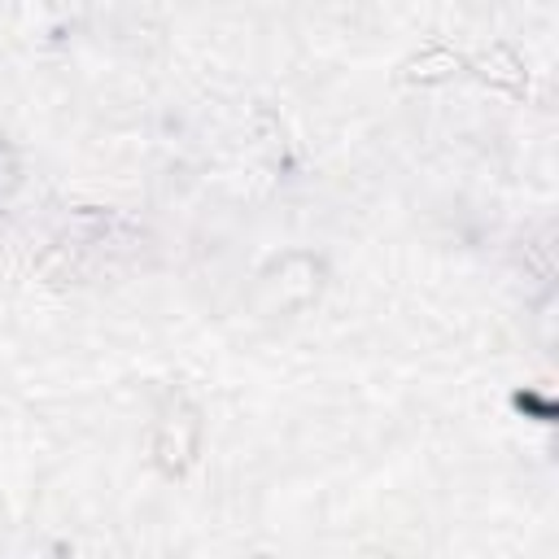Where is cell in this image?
I'll return each mask as SVG.
<instances>
[{
  "label": "cell",
  "mask_w": 559,
  "mask_h": 559,
  "mask_svg": "<svg viewBox=\"0 0 559 559\" xmlns=\"http://www.w3.org/2000/svg\"><path fill=\"white\" fill-rule=\"evenodd\" d=\"M197 450H201V411L188 402V393L170 389L153 419V463L162 476L179 480L197 463Z\"/></svg>",
  "instance_id": "6da1fadb"
},
{
  "label": "cell",
  "mask_w": 559,
  "mask_h": 559,
  "mask_svg": "<svg viewBox=\"0 0 559 559\" xmlns=\"http://www.w3.org/2000/svg\"><path fill=\"white\" fill-rule=\"evenodd\" d=\"M323 288V262L314 253H284L262 275V293L271 297V310H297L314 301Z\"/></svg>",
  "instance_id": "7a4b0ae2"
},
{
  "label": "cell",
  "mask_w": 559,
  "mask_h": 559,
  "mask_svg": "<svg viewBox=\"0 0 559 559\" xmlns=\"http://www.w3.org/2000/svg\"><path fill=\"white\" fill-rule=\"evenodd\" d=\"M450 70H459V57L450 52V48H424V52H415L406 66H402V79H411V83H437V79H445Z\"/></svg>",
  "instance_id": "3957f363"
},
{
  "label": "cell",
  "mask_w": 559,
  "mask_h": 559,
  "mask_svg": "<svg viewBox=\"0 0 559 559\" xmlns=\"http://www.w3.org/2000/svg\"><path fill=\"white\" fill-rule=\"evenodd\" d=\"M476 74L489 79V83H498V87L524 92V66H520V57H515L511 48H493V52H485V57L476 61Z\"/></svg>",
  "instance_id": "277c9868"
},
{
  "label": "cell",
  "mask_w": 559,
  "mask_h": 559,
  "mask_svg": "<svg viewBox=\"0 0 559 559\" xmlns=\"http://www.w3.org/2000/svg\"><path fill=\"white\" fill-rule=\"evenodd\" d=\"M17 183H22V157H17V148H13L9 140H0V201H4Z\"/></svg>",
  "instance_id": "5b68a950"
},
{
  "label": "cell",
  "mask_w": 559,
  "mask_h": 559,
  "mask_svg": "<svg viewBox=\"0 0 559 559\" xmlns=\"http://www.w3.org/2000/svg\"><path fill=\"white\" fill-rule=\"evenodd\" d=\"M0 214H4V210H0Z\"/></svg>",
  "instance_id": "8992f818"
}]
</instances>
